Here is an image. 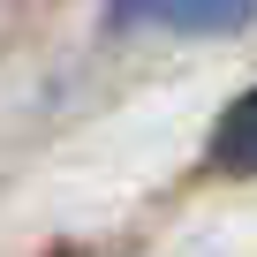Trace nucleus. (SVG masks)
I'll list each match as a JSON object with an SVG mask.
<instances>
[{"mask_svg": "<svg viewBox=\"0 0 257 257\" xmlns=\"http://www.w3.org/2000/svg\"><path fill=\"white\" fill-rule=\"evenodd\" d=\"M257 0H113V23H167V31H234Z\"/></svg>", "mask_w": 257, "mask_h": 257, "instance_id": "f257e3e1", "label": "nucleus"}, {"mask_svg": "<svg viewBox=\"0 0 257 257\" xmlns=\"http://www.w3.org/2000/svg\"><path fill=\"white\" fill-rule=\"evenodd\" d=\"M212 167L257 174V91H242V98L219 113V128H212Z\"/></svg>", "mask_w": 257, "mask_h": 257, "instance_id": "f03ea898", "label": "nucleus"}]
</instances>
